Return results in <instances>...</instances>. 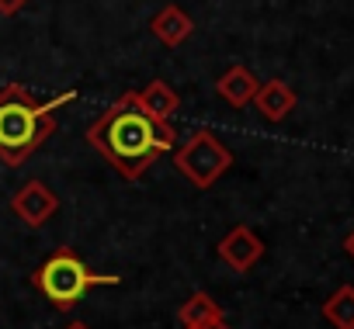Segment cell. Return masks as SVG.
I'll use <instances>...</instances> for the list:
<instances>
[{"mask_svg":"<svg viewBox=\"0 0 354 329\" xmlns=\"http://www.w3.org/2000/svg\"><path fill=\"white\" fill-rule=\"evenodd\" d=\"M87 142L125 181H139L163 152L177 146V128L170 121L153 118L136 90H125L115 104H108V111L91 121Z\"/></svg>","mask_w":354,"mask_h":329,"instance_id":"1","label":"cell"},{"mask_svg":"<svg viewBox=\"0 0 354 329\" xmlns=\"http://www.w3.org/2000/svg\"><path fill=\"white\" fill-rule=\"evenodd\" d=\"M77 90H63L53 101H39L21 83H8L0 90V159L8 167L21 163L56 132V111L70 104Z\"/></svg>","mask_w":354,"mask_h":329,"instance_id":"2","label":"cell"},{"mask_svg":"<svg viewBox=\"0 0 354 329\" xmlns=\"http://www.w3.org/2000/svg\"><path fill=\"white\" fill-rule=\"evenodd\" d=\"M122 277L91 270L70 246H59L42 267L32 270V288L59 312H73L94 288H115Z\"/></svg>","mask_w":354,"mask_h":329,"instance_id":"3","label":"cell"},{"mask_svg":"<svg viewBox=\"0 0 354 329\" xmlns=\"http://www.w3.org/2000/svg\"><path fill=\"white\" fill-rule=\"evenodd\" d=\"M174 167L198 191H209L233 167V152H230L226 142H219L216 132L198 128V132H192V139H185L181 146H174Z\"/></svg>","mask_w":354,"mask_h":329,"instance_id":"4","label":"cell"},{"mask_svg":"<svg viewBox=\"0 0 354 329\" xmlns=\"http://www.w3.org/2000/svg\"><path fill=\"white\" fill-rule=\"evenodd\" d=\"M216 253H219V260H223L230 270L247 274L250 267L261 263V257H264V239H261L254 229H247V226H233V229L219 239Z\"/></svg>","mask_w":354,"mask_h":329,"instance_id":"5","label":"cell"},{"mask_svg":"<svg viewBox=\"0 0 354 329\" xmlns=\"http://www.w3.org/2000/svg\"><path fill=\"white\" fill-rule=\"evenodd\" d=\"M11 212H15L25 226L42 229V226L59 212V198H56L42 181H28L25 188H18V191L11 195Z\"/></svg>","mask_w":354,"mask_h":329,"instance_id":"6","label":"cell"},{"mask_svg":"<svg viewBox=\"0 0 354 329\" xmlns=\"http://www.w3.org/2000/svg\"><path fill=\"white\" fill-rule=\"evenodd\" d=\"M149 32H153V39L163 42L167 49H177V46H185V42L192 39L195 21H192L181 8H177V4H167V8L149 21Z\"/></svg>","mask_w":354,"mask_h":329,"instance_id":"7","label":"cell"},{"mask_svg":"<svg viewBox=\"0 0 354 329\" xmlns=\"http://www.w3.org/2000/svg\"><path fill=\"white\" fill-rule=\"evenodd\" d=\"M295 90L285 83V80H264L254 94V104L257 111L268 118V121H285L292 111H295Z\"/></svg>","mask_w":354,"mask_h":329,"instance_id":"8","label":"cell"},{"mask_svg":"<svg viewBox=\"0 0 354 329\" xmlns=\"http://www.w3.org/2000/svg\"><path fill=\"white\" fill-rule=\"evenodd\" d=\"M257 87H261V80H257L247 66H230V70L219 77L216 94H219L230 108H247V104H254Z\"/></svg>","mask_w":354,"mask_h":329,"instance_id":"9","label":"cell"},{"mask_svg":"<svg viewBox=\"0 0 354 329\" xmlns=\"http://www.w3.org/2000/svg\"><path fill=\"white\" fill-rule=\"evenodd\" d=\"M223 319H226V308L209 291H192L181 301V308H177V322H181V329H198V326L223 322Z\"/></svg>","mask_w":354,"mask_h":329,"instance_id":"10","label":"cell"},{"mask_svg":"<svg viewBox=\"0 0 354 329\" xmlns=\"http://www.w3.org/2000/svg\"><path fill=\"white\" fill-rule=\"evenodd\" d=\"M139 94V101H142V108L153 114V118H160V121H170L174 114H177V108H181V97H177V90L170 87V83H163V80H149L142 90H136Z\"/></svg>","mask_w":354,"mask_h":329,"instance_id":"11","label":"cell"},{"mask_svg":"<svg viewBox=\"0 0 354 329\" xmlns=\"http://www.w3.org/2000/svg\"><path fill=\"white\" fill-rule=\"evenodd\" d=\"M323 319L333 329H354V284H340L323 301Z\"/></svg>","mask_w":354,"mask_h":329,"instance_id":"12","label":"cell"},{"mask_svg":"<svg viewBox=\"0 0 354 329\" xmlns=\"http://www.w3.org/2000/svg\"><path fill=\"white\" fill-rule=\"evenodd\" d=\"M25 4H28V0H0V14H4V18H11V14H18Z\"/></svg>","mask_w":354,"mask_h":329,"instance_id":"13","label":"cell"},{"mask_svg":"<svg viewBox=\"0 0 354 329\" xmlns=\"http://www.w3.org/2000/svg\"><path fill=\"white\" fill-rule=\"evenodd\" d=\"M344 250H347V257L354 260V229L347 232V239H344Z\"/></svg>","mask_w":354,"mask_h":329,"instance_id":"14","label":"cell"},{"mask_svg":"<svg viewBox=\"0 0 354 329\" xmlns=\"http://www.w3.org/2000/svg\"><path fill=\"white\" fill-rule=\"evenodd\" d=\"M198 329H230V326H226V319H223V322H209V326H198Z\"/></svg>","mask_w":354,"mask_h":329,"instance_id":"15","label":"cell"},{"mask_svg":"<svg viewBox=\"0 0 354 329\" xmlns=\"http://www.w3.org/2000/svg\"><path fill=\"white\" fill-rule=\"evenodd\" d=\"M63 329H91L87 322H70V326H63Z\"/></svg>","mask_w":354,"mask_h":329,"instance_id":"16","label":"cell"}]
</instances>
